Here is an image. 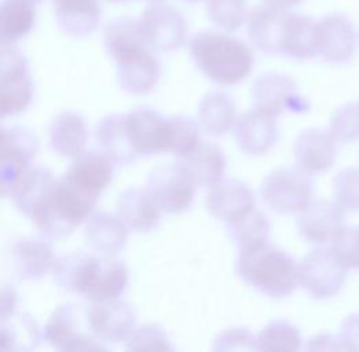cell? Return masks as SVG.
<instances>
[{"instance_id": "cell-35", "label": "cell", "mask_w": 359, "mask_h": 352, "mask_svg": "<svg viewBox=\"0 0 359 352\" xmlns=\"http://www.w3.org/2000/svg\"><path fill=\"white\" fill-rule=\"evenodd\" d=\"M160 62L154 54L137 64L117 68V80L120 87L134 95L150 93L160 80Z\"/></svg>"}, {"instance_id": "cell-3", "label": "cell", "mask_w": 359, "mask_h": 352, "mask_svg": "<svg viewBox=\"0 0 359 352\" xmlns=\"http://www.w3.org/2000/svg\"><path fill=\"white\" fill-rule=\"evenodd\" d=\"M237 271L244 281L273 299L292 295L297 283L294 259L269 241L240 250Z\"/></svg>"}, {"instance_id": "cell-43", "label": "cell", "mask_w": 359, "mask_h": 352, "mask_svg": "<svg viewBox=\"0 0 359 352\" xmlns=\"http://www.w3.org/2000/svg\"><path fill=\"white\" fill-rule=\"evenodd\" d=\"M215 351H253L257 350V337L247 327H229L214 340Z\"/></svg>"}, {"instance_id": "cell-11", "label": "cell", "mask_w": 359, "mask_h": 352, "mask_svg": "<svg viewBox=\"0 0 359 352\" xmlns=\"http://www.w3.org/2000/svg\"><path fill=\"white\" fill-rule=\"evenodd\" d=\"M39 150L36 135L24 127L1 128L0 133V186L8 197L21 175L29 168Z\"/></svg>"}, {"instance_id": "cell-44", "label": "cell", "mask_w": 359, "mask_h": 352, "mask_svg": "<svg viewBox=\"0 0 359 352\" xmlns=\"http://www.w3.org/2000/svg\"><path fill=\"white\" fill-rule=\"evenodd\" d=\"M337 337L343 351H359V313L351 314L343 320Z\"/></svg>"}, {"instance_id": "cell-18", "label": "cell", "mask_w": 359, "mask_h": 352, "mask_svg": "<svg viewBox=\"0 0 359 352\" xmlns=\"http://www.w3.org/2000/svg\"><path fill=\"white\" fill-rule=\"evenodd\" d=\"M13 266L18 278L36 281L53 270L55 256L51 245L43 238L21 237L13 241L10 248Z\"/></svg>"}, {"instance_id": "cell-41", "label": "cell", "mask_w": 359, "mask_h": 352, "mask_svg": "<svg viewBox=\"0 0 359 352\" xmlns=\"http://www.w3.org/2000/svg\"><path fill=\"white\" fill-rule=\"evenodd\" d=\"M334 201L348 212H359V168L341 170L333 179Z\"/></svg>"}, {"instance_id": "cell-16", "label": "cell", "mask_w": 359, "mask_h": 352, "mask_svg": "<svg viewBox=\"0 0 359 352\" xmlns=\"http://www.w3.org/2000/svg\"><path fill=\"white\" fill-rule=\"evenodd\" d=\"M320 55L334 65L347 64L355 54L357 34L353 22L343 14H329L318 21Z\"/></svg>"}, {"instance_id": "cell-24", "label": "cell", "mask_w": 359, "mask_h": 352, "mask_svg": "<svg viewBox=\"0 0 359 352\" xmlns=\"http://www.w3.org/2000/svg\"><path fill=\"white\" fill-rule=\"evenodd\" d=\"M320 54L318 21L311 17L287 13L281 44V55L306 61Z\"/></svg>"}, {"instance_id": "cell-37", "label": "cell", "mask_w": 359, "mask_h": 352, "mask_svg": "<svg viewBox=\"0 0 359 352\" xmlns=\"http://www.w3.org/2000/svg\"><path fill=\"white\" fill-rule=\"evenodd\" d=\"M210 20L224 31H237L248 18L247 0H207Z\"/></svg>"}, {"instance_id": "cell-6", "label": "cell", "mask_w": 359, "mask_h": 352, "mask_svg": "<svg viewBox=\"0 0 359 352\" xmlns=\"http://www.w3.org/2000/svg\"><path fill=\"white\" fill-rule=\"evenodd\" d=\"M0 113L3 117L24 111L34 98L29 64L15 43L1 41Z\"/></svg>"}, {"instance_id": "cell-21", "label": "cell", "mask_w": 359, "mask_h": 352, "mask_svg": "<svg viewBox=\"0 0 359 352\" xmlns=\"http://www.w3.org/2000/svg\"><path fill=\"white\" fill-rule=\"evenodd\" d=\"M287 11L267 4L248 14V36L256 48L267 55H281Z\"/></svg>"}, {"instance_id": "cell-22", "label": "cell", "mask_w": 359, "mask_h": 352, "mask_svg": "<svg viewBox=\"0 0 359 352\" xmlns=\"http://www.w3.org/2000/svg\"><path fill=\"white\" fill-rule=\"evenodd\" d=\"M236 140L241 150L260 156L273 149L278 140L276 119L257 110L244 113L236 123Z\"/></svg>"}, {"instance_id": "cell-14", "label": "cell", "mask_w": 359, "mask_h": 352, "mask_svg": "<svg viewBox=\"0 0 359 352\" xmlns=\"http://www.w3.org/2000/svg\"><path fill=\"white\" fill-rule=\"evenodd\" d=\"M87 319L93 334L102 343L126 341L133 333L137 314L126 302L110 300L94 303L87 309Z\"/></svg>"}, {"instance_id": "cell-1", "label": "cell", "mask_w": 359, "mask_h": 352, "mask_svg": "<svg viewBox=\"0 0 359 352\" xmlns=\"http://www.w3.org/2000/svg\"><path fill=\"white\" fill-rule=\"evenodd\" d=\"M51 273L62 290L81 295L94 303L116 300L128 283L126 264L104 253H68L55 259Z\"/></svg>"}, {"instance_id": "cell-30", "label": "cell", "mask_w": 359, "mask_h": 352, "mask_svg": "<svg viewBox=\"0 0 359 352\" xmlns=\"http://www.w3.org/2000/svg\"><path fill=\"white\" fill-rule=\"evenodd\" d=\"M40 343V329L36 320L27 313L14 310L1 316L0 350L31 351Z\"/></svg>"}, {"instance_id": "cell-12", "label": "cell", "mask_w": 359, "mask_h": 352, "mask_svg": "<svg viewBox=\"0 0 359 352\" xmlns=\"http://www.w3.org/2000/svg\"><path fill=\"white\" fill-rule=\"evenodd\" d=\"M255 107L271 117H277L287 110L306 111L309 102L299 95L297 84L293 79L281 73H264L252 86Z\"/></svg>"}, {"instance_id": "cell-7", "label": "cell", "mask_w": 359, "mask_h": 352, "mask_svg": "<svg viewBox=\"0 0 359 352\" xmlns=\"http://www.w3.org/2000/svg\"><path fill=\"white\" fill-rule=\"evenodd\" d=\"M313 182L299 167L278 168L264 177L260 194L264 204L277 213L304 211L313 203Z\"/></svg>"}, {"instance_id": "cell-38", "label": "cell", "mask_w": 359, "mask_h": 352, "mask_svg": "<svg viewBox=\"0 0 359 352\" xmlns=\"http://www.w3.org/2000/svg\"><path fill=\"white\" fill-rule=\"evenodd\" d=\"M126 348L131 351H174L167 332L157 323H144L134 329L126 340Z\"/></svg>"}, {"instance_id": "cell-8", "label": "cell", "mask_w": 359, "mask_h": 352, "mask_svg": "<svg viewBox=\"0 0 359 352\" xmlns=\"http://www.w3.org/2000/svg\"><path fill=\"white\" fill-rule=\"evenodd\" d=\"M196 180L183 163L154 168L146 182V190L165 213L187 211L196 196Z\"/></svg>"}, {"instance_id": "cell-47", "label": "cell", "mask_w": 359, "mask_h": 352, "mask_svg": "<svg viewBox=\"0 0 359 352\" xmlns=\"http://www.w3.org/2000/svg\"><path fill=\"white\" fill-rule=\"evenodd\" d=\"M264 4L274 7V8H280V10H287L293 6H297L302 0H263Z\"/></svg>"}, {"instance_id": "cell-20", "label": "cell", "mask_w": 359, "mask_h": 352, "mask_svg": "<svg viewBox=\"0 0 359 352\" xmlns=\"http://www.w3.org/2000/svg\"><path fill=\"white\" fill-rule=\"evenodd\" d=\"M113 161L104 153L90 150L76 157L65 177L84 193L98 198L113 179Z\"/></svg>"}, {"instance_id": "cell-51", "label": "cell", "mask_w": 359, "mask_h": 352, "mask_svg": "<svg viewBox=\"0 0 359 352\" xmlns=\"http://www.w3.org/2000/svg\"><path fill=\"white\" fill-rule=\"evenodd\" d=\"M187 1H200V0H187Z\"/></svg>"}, {"instance_id": "cell-19", "label": "cell", "mask_w": 359, "mask_h": 352, "mask_svg": "<svg viewBox=\"0 0 359 352\" xmlns=\"http://www.w3.org/2000/svg\"><path fill=\"white\" fill-rule=\"evenodd\" d=\"M205 204L216 219L230 222L255 208V196L250 186L238 179H222L207 194Z\"/></svg>"}, {"instance_id": "cell-29", "label": "cell", "mask_w": 359, "mask_h": 352, "mask_svg": "<svg viewBox=\"0 0 359 352\" xmlns=\"http://www.w3.org/2000/svg\"><path fill=\"white\" fill-rule=\"evenodd\" d=\"M127 229L128 227L118 215L97 212L88 217L86 224V240L95 252L114 256L127 244Z\"/></svg>"}, {"instance_id": "cell-2", "label": "cell", "mask_w": 359, "mask_h": 352, "mask_svg": "<svg viewBox=\"0 0 359 352\" xmlns=\"http://www.w3.org/2000/svg\"><path fill=\"white\" fill-rule=\"evenodd\" d=\"M190 54L210 80L231 86L243 81L253 69L255 57L251 48L240 39L214 31L193 36Z\"/></svg>"}, {"instance_id": "cell-36", "label": "cell", "mask_w": 359, "mask_h": 352, "mask_svg": "<svg viewBox=\"0 0 359 352\" xmlns=\"http://www.w3.org/2000/svg\"><path fill=\"white\" fill-rule=\"evenodd\" d=\"M302 334L297 326L285 319H276L266 325L257 336V350L297 351L302 348Z\"/></svg>"}, {"instance_id": "cell-50", "label": "cell", "mask_w": 359, "mask_h": 352, "mask_svg": "<svg viewBox=\"0 0 359 352\" xmlns=\"http://www.w3.org/2000/svg\"><path fill=\"white\" fill-rule=\"evenodd\" d=\"M31 1H32V3H35V4H37V3H40L41 0H31Z\"/></svg>"}, {"instance_id": "cell-31", "label": "cell", "mask_w": 359, "mask_h": 352, "mask_svg": "<svg viewBox=\"0 0 359 352\" xmlns=\"http://www.w3.org/2000/svg\"><path fill=\"white\" fill-rule=\"evenodd\" d=\"M237 120V109L230 95L223 91H212L203 97L198 106V121L210 135L227 134Z\"/></svg>"}, {"instance_id": "cell-5", "label": "cell", "mask_w": 359, "mask_h": 352, "mask_svg": "<svg viewBox=\"0 0 359 352\" xmlns=\"http://www.w3.org/2000/svg\"><path fill=\"white\" fill-rule=\"evenodd\" d=\"M44 340L61 351H107L88 325L87 309L79 304L58 306L44 327Z\"/></svg>"}, {"instance_id": "cell-13", "label": "cell", "mask_w": 359, "mask_h": 352, "mask_svg": "<svg viewBox=\"0 0 359 352\" xmlns=\"http://www.w3.org/2000/svg\"><path fill=\"white\" fill-rule=\"evenodd\" d=\"M131 142L138 154H157L171 150L172 130L170 119H164L151 107H135L126 114Z\"/></svg>"}, {"instance_id": "cell-34", "label": "cell", "mask_w": 359, "mask_h": 352, "mask_svg": "<svg viewBox=\"0 0 359 352\" xmlns=\"http://www.w3.org/2000/svg\"><path fill=\"white\" fill-rule=\"evenodd\" d=\"M227 231L240 250H244L269 241L270 222L263 212L252 208L227 222Z\"/></svg>"}, {"instance_id": "cell-33", "label": "cell", "mask_w": 359, "mask_h": 352, "mask_svg": "<svg viewBox=\"0 0 359 352\" xmlns=\"http://www.w3.org/2000/svg\"><path fill=\"white\" fill-rule=\"evenodd\" d=\"M36 20L35 3L31 0H1L0 35L1 41L15 43L28 35Z\"/></svg>"}, {"instance_id": "cell-9", "label": "cell", "mask_w": 359, "mask_h": 352, "mask_svg": "<svg viewBox=\"0 0 359 352\" xmlns=\"http://www.w3.org/2000/svg\"><path fill=\"white\" fill-rule=\"evenodd\" d=\"M348 270L330 248H317L297 264V282L314 299H332L340 293Z\"/></svg>"}, {"instance_id": "cell-17", "label": "cell", "mask_w": 359, "mask_h": 352, "mask_svg": "<svg viewBox=\"0 0 359 352\" xmlns=\"http://www.w3.org/2000/svg\"><path fill=\"white\" fill-rule=\"evenodd\" d=\"M293 154L297 167L309 175L321 174L330 170L336 161V141L320 128L302 131L293 144Z\"/></svg>"}, {"instance_id": "cell-46", "label": "cell", "mask_w": 359, "mask_h": 352, "mask_svg": "<svg viewBox=\"0 0 359 352\" xmlns=\"http://www.w3.org/2000/svg\"><path fill=\"white\" fill-rule=\"evenodd\" d=\"M18 307V293L15 289L10 285H4L1 289V316L8 314Z\"/></svg>"}, {"instance_id": "cell-10", "label": "cell", "mask_w": 359, "mask_h": 352, "mask_svg": "<svg viewBox=\"0 0 359 352\" xmlns=\"http://www.w3.org/2000/svg\"><path fill=\"white\" fill-rule=\"evenodd\" d=\"M137 22L144 41L154 51H177L186 41L187 24L171 6L153 3L144 8Z\"/></svg>"}, {"instance_id": "cell-40", "label": "cell", "mask_w": 359, "mask_h": 352, "mask_svg": "<svg viewBox=\"0 0 359 352\" xmlns=\"http://www.w3.org/2000/svg\"><path fill=\"white\" fill-rule=\"evenodd\" d=\"M171 130H172V142L171 150L178 157H187L201 142L198 126L189 117L175 116L170 117Z\"/></svg>"}, {"instance_id": "cell-28", "label": "cell", "mask_w": 359, "mask_h": 352, "mask_svg": "<svg viewBox=\"0 0 359 352\" xmlns=\"http://www.w3.org/2000/svg\"><path fill=\"white\" fill-rule=\"evenodd\" d=\"M48 138L50 146L55 153L64 157L76 158L84 151L88 138L86 121L76 111H61L50 126Z\"/></svg>"}, {"instance_id": "cell-4", "label": "cell", "mask_w": 359, "mask_h": 352, "mask_svg": "<svg viewBox=\"0 0 359 352\" xmlns=\"http://www.w3.org/2000/svg\"><path fill=\"white\" fill-rule=\"evenodd\" d=\"M97 201L98 198L84 193L62 176L31 219L46 237L62 238L72 234L91 215Z\"/></svg>"}, {"instance_id": "cell-39", "label": "cell", "mask_w": 359, "mask_h": 352, "mask_svg": "<svg viewBox=\"0 0 359 352\" xmlns=\"http://www.w3.org/2000/svg\"><path fill=\"white\" fill-rule=\"evenodd\" d=\"M329 134L339 143H351L359 138V101L339 107L329 123Z\"/></svg>"}, {"instance_id": "cell-42", "label": "cell", "mask_w": 359, "mask_h": 352, "mask_svg": "<svg viewBox=\"0 0 359 352\" xmlns=\"http://www.w3.org/2000/svg\"><path fill=\"white\" fill-rule=\"evenodd\" d=\"M330 249L347 270H359V227H344Z\"/></svg>"}, {"instance_id": "cell-32", "label": "cell", "mask_w": 359, "mask_h": 352, "mask_svg": "<svg viewBox=\"0 0 359 352\" xmlns=\"http://www.w3.org/2000/svg\"><path fill=\"white\" fill-rule=\"evenodd\" d=\"M186 167L196 183L203 187H212L223 179L226 158L223 151L211 142L201 141L186 157Z\"/></svg>"}, {"instance_id": "cell-27", "label": "cell", "mask_w": 359, "mask_h": 352, "mask_svg": "<svg viewBox=\"0 0 359 352\" xmlns=\"http://www.w3.org/2000/svg\"><path fill=\"white\" fill-rule=\"evenodd\" d=\"M55 183L57 180L48 168L34 165L21 175L8 197L18 211L31 217L48 197Z\"/></svg>"}, {"instance_id": "cell-45", "label": "cell", "mask_w": 359, "mask_h": 352, "mask_svg": "<svg viewBox=\"0 0 359 352\" xmlns=\"http://www.w3.org/2000/svg\"><path fill=\"white\" fill-rule=\"evenodd\" d=\"M306 348L310 351H343L339 337L332 334L314 336L309 340Z\"/></svg>"}, {"instance_id": "cell-15", "label": "cell", "mask_w": 359, "mask_h": 352, "mask_svg": "<svg viewBox=\"0 0 359 352\" xmlns=\"http://www.w3.org/2000/svg\"><path fill=\"white\" fill-rule=\"evenodd\" d=\"M344 210L334 201L318 200L300 212L296 220L299 234L310 244L332 243L346 227Z\"/></svg>"}, {"instance_id": "cell-25", "label": "cell", "mask_w": 359, "mask_h": 352, "mask_svg": "<svg viewBox=\"0 0 359 352\" xmlns=\"http://www.w3.org/2000/svg\"><path fill=\"white\" fill-rule=\"evenodd\" d=\"M95 138L102 153L117 165L126 167L140 156L130 138L126 114L105 116L95 128Z\"/></svg>"}, {"instance_id": "cell-23", "label": "cell", "mask_w": 359, "mask_h": 352, "mask_svg": "<svg viewBox=\"0 0 359 352\" xmlns=\"http://www.w3.org/2000/svg\"><path fill=\"white\" fill-rule=\"evenodd\" d=\"M55 20L65 35L84 37L97 31L102 20L98 0H53Z\"/></svg>"}, {"instance_id": "cell-26", "label": "cell", "mask_w": 359, "mask_h": 352, "mask_svg": "<svg viewBox=\"0 0 359 352\" xmlns=\"http://www.w3.org/2000/svg\"><path fill=\"white\" fill-rule=\"evenodd\" d=\"M161 210L150 197L147 190L130 187L117 200V215L124 224L137 233L153 230L160 220Z\"/></svg>"}, {"instance_id": "cell-48", "label": "cell", "mask_w": 359, "mask_h": 352, "mask_svg": "<svg viewBox=\"0 0 359 352\" xmlns=\"http://www.w3.org/2000/svg\"><path fill=\"white\" fill-rule=\"evenodd\" d=\"M108 1H111V3H120V1H127V0H108Z\"/></svg>"}, {"instance_id": "cell-49", "label": "cell", "mask_w": 359, "mask_h": 352, "mask_svg": "<svg viewBox=\"0 0 359 352\" xmlns=\"http://www.w3.org/2000/svg\"><path fill=\"white\" fill-rule=\"evenodd\" d=\"M147 1H151V3H160V1H163V0H147Z\"/></svg>"}]
</instances>
